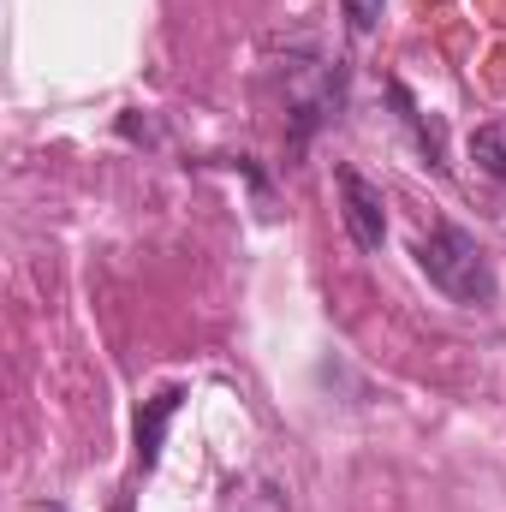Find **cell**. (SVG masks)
<instances>
[{"label":"cell","mask_w":506,"mask_h":512,"mask_svg":"<svg viewBox=\"0 0 506 512\" xmlns=\"http://www.w3.org/2000/svg\"><path fill=\"white\" fill-rule=\"evenodd\" d=\"M417 262H423V274H429L453 304H495V268H489L483 245H477L465 227L441 221V227L417 245Z\"/></svg>","instance_id":"6da1fadb"},{"label":"cell","mask_w":506,"mask_h":512,"mask_svg":"<svg viewBox=\"0 0 506 512\" xmlns=\"http://www.w3.org/2000/svg\"><path fill=\"white\" fill-rule=\"evenodd\" d=\"M334 185H340V221H346L352 245H358V251H381V239H387V203H381V185H370L358 167H340Z\"/></svg>","instance_id":"7a4b0ae2"},{"label":"cell","mask_w":506,"mask_h":512,"mask_svg":"<svg viewBox=\"0 0 506 512\" xmlns=\"http://www.w3.org/2000/svg\"><path fill=\"white\" fill-rule=\"evenodd\" d=\"M179 399H185L179 387H161V393L143 405V417H137V471H155V459H161V435H167Z\"/></svg>","instance_id":"3957f363"},{"label":"cell","mask_w":506,"mask_h":512,"mask_svg":"<svg viewBox=\"0 0 506 512\" xmlns=\"http://www.w3.org/2000/svg\"><path fill=\"white\" fill-rule=\"evenodd\" d=\"M471 155L483 161V173L506 179V131L501 126H483V131H477V137H471Z\"/></svg>","instance_id":"277c9868"},{"label":"cell","mask_w":506,"mask_h":512,"mask_svg":"<svg viewBox=\"0 0 506 512\" xmlns=\"http://www.w3.org/2000/svg\"><path fill=\"white\" fill-rule=\"evenodd\" d=\"M340 6H346V24H352L358 36H370L381 24V6H387V0H340Z\"/></svg>","instance_id":"5b68a950"},{"label":"cell","mask_w":506,"mask_h":512,"mask_svg":"<svg viewBox=\"0 0 506 512\" xmlns=\"http://www.w3.org/2000/svg\"><path fill=\"white\" fill-rule=\"evenodd\" d=\"M30 512H66V507H30Z\"/></svg>","instance_id":"8992f818"}]
</instances>
